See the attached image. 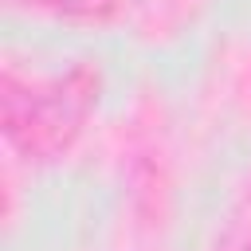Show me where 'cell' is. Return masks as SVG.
<instances>
[{"mask_svg": "<svg viewBox=\"0 0 251 251\" xmlns=\"http://www.w3.org/2000/svg\"><path fill=\"white\" fill-rule=\"evenodd\" d=\"M216 251H251V196L224 224V235H220V247Z\"/></svg>", "mask_w": 251, "mask_h": 251, "instance_id": "6da1fadb", "label": "cell"}]
</instances>
